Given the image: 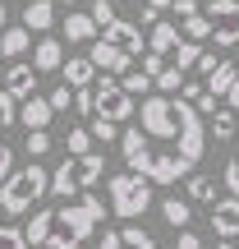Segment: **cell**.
I'll return each instance as SVG.
<instances>
[{
	"label": "cell",
	"instance_id": "obj_1",
	"mask_svg": "<svg viewBox=\"0 0 239 249\" xmlns=\"http://www.w3.org/2000/svg\"><path fill=\"white\" fill-rule=\"evenodd\" d=\"M203 148L207 129L198 111L179 97H157V92L143 97V107L133 111V124L120 134V152L129 171L143 176L147 185H175L203 161Z\"/></svg>",
	"mask_w": 239,
	"mask_h": 249
},
{
	"label": "cell",
	"instance_id": "obj_2",
	"mask_svg": "<svg viewBox=\"0 0 239 249\" xmlns=\"http://www.w3.org/2000/svg\"><path fill=\"white\" fill-rule=\"evenodd\" d=\"M101 222H106V203H101L97 194H79L74 203L51 208V217H46V245L42 249H83V240H88Z\"/></svg>",
	"mask_w": 239,
	"mask_h": 249
},
{
	"label": "cell",
	"instance_id": "obj_3",
	"mask_svg": "<svg viewBox=\"0 0 239 249\" xmlns=\"http://www.w3.org/2000/svg\"><path fill=\"white\" fill-rule=\"evenodd\" d=\"M46 185H51V171L37 166V161L9 171V180L0 185V213L5 217H23L37 198H46Z\"/></svg>",
	"mask_w": 239,
	"mask_h": 249
},
{
	"label": "cell",
	"instance_id": "obj_4",
	"mask_svg": "<svg viewBox=\"0 0 239 249\" xmlns=\"http://www.w3.org/2000/svg\"><path fill=\"white\" fill-rule=\"evenodd\" d=\"M106 208L120 217V222H138V217L152 208V185L143 176H133V171L111 176L106 180Z\"/></svg>",
	"mask_w": 239,
	"mask_h": 249
},
{
	"label": "cell",
	"instance_id": "obj_5",
	"mask_svg": "<svg viewBox=\"0 0 239 249\" xmlns=\"http://www.w3.org/2000/svg\"><path fill=\"white\" fill-rule=\"evenodd\" d=\"M133 111H138V102L120 88V79H111V74L92 79V116H97V120L120 124V120H133Z\"/></svg>",
	"mask_w": 239,
	"mask_h": 249
},
{
	"label": "cell",
	"instance_id": "obj_6",
	"mask_svg": "<svg viewBox=\"0 0 239 249\" xmlns=\"http://www.w3.org/2000/svg\"><path fill=\"white\" fill-rule=\"evenodd\" d=\"M207 33L216 37V46H239V0H212L203 9Z\"/></svg>",
	"mask_w": 239,
	"mask_h": 249
},
{
	"label": "cell",
	"instance_id": "obj_7",
	"mask_svg": "<svg viewBox=\"0 0 239 249\" xmlns=\"http://www.w3.org/2000/svg\"><path fill=\"white\" fill-rule=\"evenodd\" d=\"M37 79H42V74H37L28 60H18V65H9V70H5V92L14 102H28V97H37Z\"/></svg>",
	"mask_w": 239,
	"mask_h": 249
},
{
	"label": "cell",
	"instance_id": "obj_8",
	"mask_svg": "<svg viewBox=\"0 0 239 249\" xmlns=\"http://www.w3.org/2000/svg\"><path fill=\"white\" fill-rule=\"evenodd\" d=\"M97 249H157V240H152L143 226L124 222V226H115V231L101 235V245H97Z\"/></svg>",
	"mask_w": 239,
	"mask_h": 249
},
{
	"label": "cell",
	"instance_id": "obj_9",
	"mask_svg": "<svg viewBox=\"0 0 239 249\" xmlns=\"http://www.w3.org/2000/svg\"><path fill=\"white\" fill-rule=\"evenodd\" d=\"M88 60H92V70H101V74H111V79H115V74H129V55L124 51H115V46L111 42H92L88 46Z\"/></svg>",
	"mask_w": 239,
	"mask_h": 249
},
{
	"label": "cell",
	"instance_id": "obj_10",
	"mask_svg": "<svg viewBox=\"0 0 239 249\" xmlns=\"http://www.w3.org/2000/svg\"><path fill=\"white\" fill-rule=\"evenodd\" d=\"M101 42H111L115 51H124V55L133 60V55L143 51V28H138V23H129V18H115V23L106 28V37H101Z\"/></svg>",
	"mask_w": 239,
	"mask_h": 249
},
{
	"label": "cell",
	"instance_id": "obj_11",
	"mask_svg": "<svg viewBox=\"0 0 239 249\" xmlns=\"http://www.w3.org/2000/svg\"><path fill=\"white\" fill-rule=\"evenodd\" d=\"M212 231H216V240L239 235V198H216L212 203Z\"/></svg>",
	"mask_w": 239,
	"mask_h": 249
},
{
	"label": "cell",
	"instance_id": "obj_12",
	"mask_svg": "<svg viewBox=\"0 0 239 249\" xmlns=\"http://www.w3.org/2000/svg\"><path fill=\"white\" fill-rule=\"evenodd\" d=\"M64 65V46L55 42V37H37V46H32V70L37 74H51V70H60Z\"/></svg>",
	"mask_w": 239,
	"mask_h": 249
},
{
	"label": "cell",
	"instance_id": "obj_13",
	"mask_svg": "<svg viewBox=\"0 0 239 249\" xmlns=\"http://www.w3.org/2000/svg\"><path fill=\"white\" fill-rule=\"evenodd\" d=\"M51 28H55V5H51V0H32V5H28L23 9V33H51Z\"/></svg>",
	"mask_w": 239,
	"mask_h": 249
},
{
	"label": "cell",
	"instance_id": "obj_14",
	"mask_svg": "<svg viewBox=\"0 0 239 249\" xmlns=\"http://www.w3.org/2000/svg\"><path fill=\"white\" fill-rule=\"evenodd\" d=\"M60 74H64V88H92V79H97L88 55H69V60L60 65Z\"/></svg>",
	"mask_w": 239,
	"mask_h": 249
},
{
	"label": "cell",
	"instance_id": "obj_15",
	"mask_svg": "<svg viewBox=\"0 0 239 249\" xmlns=\"http://www.w3.org/2000/svg\"><path fill=\"white\" fill-rule=\"evenodd\" d=\"M18 120L28 124V134H46V124H51V107H46V97H28L23 111H18Z\"/></svg>",
	"mask_w": 239,
	"mask_h": 249
},
{
	"label": "cell",
	"instance_id": "obj_16",
	"mask_svg": "<svg viewBox=\"0 0 239 249\" xmlns=\"http://www.w3.org/2000/svg\"><path fill=\"white\" fill-rule=\"evenodd\" d=\"M235 74H239V65H230V60H221V65H216V74H207V79H203V92H207V97H225V92H230V83H235Z\"/></svg>",
	"mask_w": 239,
	"mask_h": 249
},
{
	"label": "cell",
	"instance_id": "obj_17",
	"mask_svg": "<svg viewBox=\"0 0 239 249\" xmlns=\"http://www.w3.org/2000/svg\"><path fill=\"white\" fill-rule=\"evenodd\" d=\"M175 46H179V28H170V23H152V37H147V51H152V55H161V60H166Z\"/></svg>",
	"mask_w": 239,
	"mask_h": 249
},
{
	"label": "cell",
	"instance_id": "obj_18",
	"mask_svg": "<svg viewBox=\"0 0 239 249\" xmlns=\"http://www.w3.org/2000/svg\"><path fill=\"white\" fill-rule=\"evenodd\" d=\"M64 37L69 42H97V23L83 9H74V14H64Z\"/></svg>",
	"mask_w": 239,
	"mask_h": 249
},
{
	"label": "cell",
	"instance_id": "obj_19",
	"mask_svg": "<svg viewBox=\"0 0 239 249\" xmlns=\"http://www.w3.org/2000/svg\"><path fill=\"white\" fill-rule=\"evenodd\" d=\"M28 46H32V33H23V28H5V33H0V55H5V60H18Z\"/></svg>",
	"mask_w": 239,
	"mask_h": 249
},
{
	"label": "cell",
	"instance_id": "obj_20",
	"mask_svg": "<svg viewBox=\"0 0 239 249\" xmlns=\"http://www.w3.org/2000/svg\"><path fill=\"white\" fill-rule=\"evenodd\" d=\"M161 213H166V222L175 226V231H189V222H193V208H189L184 198H166V203H161Z\"/></svg>",
	"mask_w": 239,
	"mask_h": 249
},
{
	"label": "cell",
	"instance_id": "obj_21",
	"mask_svg": "<svg viewBox=\"0 0 239 249\" xmlns=\"http://www.w3.org/2000/svg\"><path fill=\"white\" fill-rule=\"evenodd\" d=\"M184 203L189 208H193V203H216V180L212 176H193V180H189V198H184Z\"/></svg>",
	"mask_w": 239,
	"mask_h": 249
},
{
	"label": "cell",
	"instance_id": "obj_22",
	"mask_svg": "<svg viewBox=\"0 0 239 249\" xmlns=\"http://www.w3.org/2000/svg\"><path fill=\"white\" fill-rule=\"evenodd\" d=\"M83 14H88L92 23H97L101 33H106V28H111V23H115V18H120V9H115V0H92V5L83 9Z\"/></svg>",
	"mask_w": 239,
	"mask_h": 249
},
{
	"label": "cell",
	"instance_id": "obj_23",
	"mask_svg": "<svg viewBox=\"0 0 239 249\" xmlns=\"http://www.w3.org/2000/svg\"><path fill=\"white\" fill-rule=\"evenodd\" d=\"M170 55H175V65H170V70L189 74V70H193V65H198V55H203V46H198V42H184V37H179V46H175V51H170Z\"/></svg>",
	"mask_w": 239,
	"mask_h": 249
},
{
	"label": "cell",
	"instance_id": "obj_24",
	"mask_svg": "<svg viewBox=\"0 0 239 249\" xmlns=\"http://www.w3.org/2000/svg\"><path fill=\"white\" fill-rule=\"evenodd\" d=\"M152 88H161L157 97H179V88H184V74H179V70H170V65H166V70H161L157 79H152Z\"/></svg>",
	"mask_w": 239,
	"mask_h": 249
},
{
	"label": "cell",
	"instance_id": "obj_25",
	"mask_svg": "<svg viewBox=\"0 0 239 249\" xmlns=\"http://www.w3.org/2000/svg\"><path fill=\"white\" fill-rule=\"evenodd\" d=\"M235 129H239V120H235V111H216V116H212V134H216V143H225V139H235Z\"/></svg>",
	"mask_w": 239,
	"mask_h": 249
},
{
	"label": "cell",
	"instance_id": "obj_26",
	"mask_svg": "<svg viewBox=\"0 0 239 249\" xmlns=\"http://www.w3.org/2000/svg\"><path fill=\"white\" fill-rule=\"evenodd\" d=\"M64 152H69V157H88V152H92V134H88V129H69Z\"/></svg>",
	"mask_w": 239,
	"mask_h": 249
},
{
	"label": "cell",
	"instance_id": "obj_27",
	"mask_svg": "<svg viewBox=\"0 0 239 249\" xmlns=\"http://www.w3.org/2000/svg\"><path fill=\"white\" fill-rule=\"evenodd\" d=\"M120 88L129 92V97H147V88H152V79H143V74L133 70V74H124V79H120Z\"/></svg>",
	"mask_w": 239,
	"mask_h": 249
},
{
	"label": "cell",
	"instance_id": "obj_28",
	"mask_svg": "<svg viewBox=\"0 0 239 249\" xmlns=\"http://www.w3.org/2000/svg\"><path fill=\"white\" fill-rule=\"evenodd\" d=\"M203 37H212V33H207V18H203V9H198L193 18H184V42H203Z\"/></svg>",
	"mask_w": 239,
	"mask_h": 249
},
{
	"label": "cell",
	"instance_id": "obj_29",
	"mask_svg": "<svg viewBox=\"0 0 239 249\" xmlns=\"http://www.w3.org/2000/svg\"><path fill=\"white\" fill-rule=\"evenodd\" d=\"M14 120H18V102L9 97L5 88H0V129H9V124H14Z\"/></svg>",
	"mask_w": 239,
	"mask_h": 249
},
{
	"label": "cell",
	"instance_id": "obj_30",
	"mask_svg": "<svg viewBox=\"0 0 239 249\" xmlns=\"http://www.w3.org/2000/svg\"><path fill=\"white\" fill-rule=\"evenodd\" d=\"M69 102H74V88H64V83H60V88L46 97V107H51V116H55V111H69Z\"/></svg>",
	"mask_w": 239,
	"mask_h": 249
},
{
	"label": "cell",
	"instance_id": "obj_31",
	"mask_svg": "<svg viewBox=\"0 0 239 249\" xmlns=\"http://www.w3.org/2000/svg\"><path fill=\"white\" fill-rule=\"evenodd\" d=\"M46 152H51V134H28V157H46Z\"/></svg>",
	"mask_w": 239,
	"mask_h": 249
},
{
	"label": "cell",
	"instance_id": "obj_32",
	"mask_svg": "<svg viewBox=\"0 0 239 249\" xmlns=\"http://www.w3.org/2000/svg\"><path fill=\"white\" fill-rule=\"evenodd\" d=\"M221 180H225V189H230V198H239V152L225 161V176Z\"/></svg>",
	"mask_w": 239,
	"mask_h": 249
},
{
	"label": "cell",
	"instance_id": "obj_33",
	"mask_svg": "<svg viewBox=\"0 0 239 249\" xmlns=\"http://www.w3.org/2000/svg\"><path fill=\"white\" fill-rule=\"evenodd\" d=\"M92 139H101V143H111V139H115V134H120V124H111V120H97V116H92Z\"/></svg>",
	"mask_w": 239,
	"mask_h": 249
},
{
	"label": "cell",
	"instance_id": "obj_34",
	"mask_svg": "<svg viewBox=\"0 0 239 249\" xmlns=\"http://www.w3.org/2000/svg\"><path fill=\"white\" fill-rule=\"evenodd\" d=\"M0 249H28L23 231H18V226H0Z\"/></svg>",
	"mask_w": 239,
	"mask_h": 249
},
{
	"label": "cell",
	"instance_id": "obj_35",
	"mask_svg": "<svg viewBox=\"0 0 239 249\" xmlns=\"http://www.w3.org/2000/svg\"><path fill=\"white\" fill-rule=\"evenodd\" d=\"M161 70H166V60H161V55H152V51H147V55H143V70H138V74H143V79H157Z\"/></svg>",
	"mask_w": 239,
	"mask_h": 249
},
{
	"label": "cell",
	"instance_id": "obj_36",
	"mask_svg": "<svg viewBox=\"0 0 239 249\" xmlns=\"http://www.w3.org/2000/svg\"><path fill=\"white\" fill-rule=\"evenodd\" d=\"M216 65H221V55H216V51H203V55H198V65H193V70H198V74L207 79V74H216Z\"/></svg>",
	"mask_w": 239,
	"mask_h": 249
},
{
	"label": "cell",
	"instance_id": "obj_37",
	"mask_svg": "<svg viewBox=\"0 0 239 249\" xmlns=\"http://www.w3.org/2000/svg\"><path fill=\"white\" fill-rule=\"evenodd\" d=\"M74 111L79 116H92V88H74Z\"/></svg>",
	"mask_w": 239,
	"mask_h": 249
},
{
	"label": "cell",
	"instance_id": "obj_38",
	"mask_svg": "<svg viewBox=\"0 0 239 249\" xmlns=\"http://www.w3.org/2000/svg\"><path fill=\"white\" fill-rule=\"evenodd\" d=\"M9 171H14V148H9V143H0V185L9 180Z\"/></svg>",
	"mask_w": 239,
	"mask_h": 249
},
{
	"label": "cell",
	"instance_id": "obj_39",
	"mask_svg": "<svg viewBox=\"0 0 239 249\" xmlns=\"http://www.w3.org/2000/svg\"><path fill=\"white\" fill-rule=\"evenodd\" d=\"M170 9H175L179 18H193V14H198L203 5H198V0H170Z\"/></svg>",
	"mask_w": 239,
	"mask_h": 249
},
{
	"label": "cell",
	"instance_id": "obj_40",
	"mask_svg": "<svg viewBox=\"0 0 239 249\" xmlns=\"http://www.w3.org/2000/svg\"><path fill=\"white\" fill-rule=\"evenodd\" d=\"M175 245H179V249H203V235H198V231H179Z\"/></svg>",
	"mask_w": 239,
	"mask_h": 249
},
{
	"label": "cell",
	"instance_id": "obj_41",
	"mask_svg": "<svg viewBox=\"0 0 239 249\" xmlns=\"http://www.w3.org/2000/svg\"><path fill=\"white\" fill-rule=\"evenodd\" d=\"M225 102H230V111H239V74H235V83H230V92H225Z\"/></svg>",
	"mask_w": 239,
	"mask_h": 249
},
{
	"label": "cell",
	"instance_id": "obj_42",
	"mask_svg": "<svg viewBox=\"0 0 239 249\" xmlns=\"http://www.w3.org/2000/svg\"><path fill=\"white\" fill-rule=\"evenodd\" d=\"M147 9H152V14H161V9H170V0H147Z\"/></svg>",
	"mask_w": 239,
	"mask_h": 249
},
{
	"label": "cell",
	"instance_id": "obj_43",
	"mask_svg": "<svg viewBox=\"0 0 239 249\" xmlns=\"http://www.w3.org/2000/svg\"><path fill=\"white\" fill-rule=\"evenodd\" d=\"M60 5H64V9H69V14H74V5H79V0H60Z\"/></svg>",
	"mask_w": 239,
	"mask_h": 249
},
{
	"label": "cell",
	"instance_id": "obj_44",
	"mask_svg": "<svg viewBox=\"0 0 239 249\" xmlns=\"http://www.w3.org/2000/svg\"><path fill=\"white\" fill-rule=\"evenodd\" d=\"M216 249H235V245H230V240H216Z\"/></svg>",
	"mask_w": 239,
	"mask_h": 249
},
{
	"label": "cell",
	"instance_id": "obj_45",
	"mask_svg": "<svg viewBox=\"0 0 239 249\" xmlns=\"http://www.w3.org/2000/svg\"><path fill=\"white\" fill-rule=\"evenodd\" d=\"M0 33H5V5H0Z\"/></svg>",
	"mask_w": 239,
	"mask_h": 249
},
{
	"label": "cell",
	"instance_id": "obj_46",
	"mask_svg": "<svg viewBox=\"0 0 239 249\" xmlns=\"http://www.w3.org/2000/svg\"><path fill=\"white\" fill-rule=\"evenodd\" d=\"M0 83H5V65H0Z\"/></svg>",
	"mask_w": 239,
	"mask_h": 249
}]
</instances>
